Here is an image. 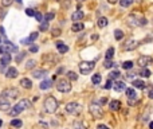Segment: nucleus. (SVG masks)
<instances>
[{
	"label": "nucleus",
	"instance_id": "nucleus-1",
	"mask_svg": "<svg viewBox=\"0 0 153 129\" xmlns=\"http://www.w3.org/2000/svg\"><path fill=\"white\" fill-rule=\"evenodd\" d=\"M28 108H31V101H28V100H22V101L18 102L12 109H10V116L15 117V116L20 114L23 110L28 109Z\"/></svg>",
	"mask_w": 153,
	"mask_h": 129
},
{
	"label": "nucleus",
	"instance_id": "nucleus-2",
	"mask_svg": "<svg viewBox=\"0 0 153 129\" xmlns=\"http://www.w3.org/2000/svg\"><path fill=\"white\" fill-rule=\"evenodd\" d=\"M56 109H58V101L55 100V97L50 96L44 100V110L47 113H55Z\"/></svg>",
	"mask_w": 153,
	"mask_h": 129
},
{
	"label": "nucleus",
	"instance_id": "nucleus-3",
	"mask_svg": "<svg viewBox=\"0 0 153 129\" xmlns=\"http://www.w3.org/2000/svg\"><path fill=\"white\" fill-rule=\"evenodd\" d=\"M94 67H95L94 61H91V62H89V61H83V62L79 63V71H81V74H83V75L90 74V71L94 70Z\"/></svg>",
	"mask_w": 153,
	"mask_h": 129
},
{
	"label": "nucleus",
	"instance_id": "nucleus-4",
	"mask_svg": "<svg viewBox=\"0 0 153 129\" xmlns=\"http://www.w3.org/2000/svg\"><path fill=\"white\" fill-rule=\"evenodd\" d=\"M89 110H90V113L93 114V117H95V118H101L102 114H103V112H102V106L99 105V104H97L95 101L90 104Z\"/></svg>",
	"mask_w": 153,
	"mask_h": 129
},
{
	"label": "nucleus",
	"instance_id": "nucleus-5",
	"mask_svg": "<svg viewBox=\"0 0 153 129\" xmlns=\"http://www.w3.org/2000/svg\"><path fill=\"white\" fill-rule=\"evenodd\" d=\"M56 89L61 93H69L71 90V83L67 79H59L58 82H56Z\"/></svg>",
	"mask_w": 153,
	"mask_h": 129
},
{
	"label": "nucleus",
	"instance_id": "nucleus-6",
	"mask_svg": "<svg viewBox=\"0 0 153 129\" xmlns=\"http://www.w3.org/2000/svg\"><path fill=\"white\" fill-rule=\"evenodd\" d=\"M81 110H82V108L78 102H69L66 105V112L69 114H79Z\"/></svg>",
	"mask_w": 153,
	"mask_h": 129
},
{
	"label": "nucleus",
	"instance_id": "nucleus-7",
	"mask_svg": "<svg viewBox=\"0 0 153 129\" xmlns=\"http://www.w3.org/2000/svg\"><path fill=\"white\" fill-rule=\"evenodd\" d=\"M1 96L5 98H11V100H14V98H18L19 97V90L15 89V87H10V89H5L1 91Z\"/></svg>",
	"mask_w": 153,
	"mask_h": 129
},
{
	"label": "nucleus",
	"instance_id": "nucleus-8",
	"mask_svg": "<svg viewBox=\"0 0 153 129\" xmlns=\"http://www.w3.org/2000/svg\"><path fill=\"white\" fill-rule=\"evenodd\" d=\"M152 62H153V58H152V57H149V55H142V57H140V58L137 59V63L141 67L149 66Z\"/></svg>",
	"mask_w": 153,
	"mask_h": 129
},
{
	"label": "nucleus",
	"instance_id": "nucleus-9",
	"mask_svg": "<svg viewBox=\"0 0 153 129\" xmlns=\"http://www.w3.org/2000/svg\"><path fill=\"white\" fill-rule=\"evenodd\" d=\"M10 109H11L10 100L1 96V97H0V110H1V112H8Z\"/></svg>",
	"mask_w": 153,
	"mask_h": 129
},
{
	"label": "nucleus",
	"instance_id": "nucleus-10",
	"mask_svg": "<svg viewBox=\"0 0 153 129\" xmlns=\"http://www.w3.org/2000/svg\"><path fill=\"white\" fill-rule=\"evenodd\" d=\"M137 46H138V43L136 42V40L129 39L125 44H124V46H122V50H124V51H132V50H134Z\"/></svg>",
	"mask_w": 153,
	"mask_h": 129
},
{
	"label": "nucleus",
	"instance_id": "nucleus-11",
	"mask_svg": "<svg viewBox=\"0 0 153 129\" xmlns=\"http://www.w3.org/2000/svg\"><path fill=\"white\" fill-rule=\"evenodd\" d=\"M12 61L11 54H3L1 58H0V63H1V67H7Z\"/></svg>",
	"mask_w": 153,
	"mask_h": 129
},
{
	"label": "nucleus",
	"instance_id": "nucleus-12",
	"mask_svg": "<svg viewBox=\"0 0 153 129\" xmlns=\"http://www.w3.org/2000/svg\"><path fill=\"white\" fill-rule=\"evenodd\" d=\"M120 108H121V102L118 101V100H113V101L109 102V109L110 110L117 112V110H120Z\"/></svg>",
	"mask_w": 153,
	"mask_h": 129
},
{
	"label": "nucleus",
	"instance_id": "nucleus-13",
	"mask_svg": "<svg viewBox=\"0 0 153 129\" xmlns=\"http://www.w3.org/2000/svg\"><path fill=\"white\" fill-rule=\"evenodd\" d=\"M55 46L58 47V50H59V53H61V54H65V53H67V51H69V47H67L63 42H61V40H58V42L55 43Z\"/></svg>",
	"mask_w": 153,
	"mask_h": 129
},
{
	"label": "nucleus",
	"instance_id": "nucleus-14",
	"mask_svg": "<svg viewBox=\"0 0 153 129\" xmlns=\"http://www.w3.org/2000/svg\"><path fill=\"white\" fill-rule=\"evenodd\" d=\"M113 89L116 91H122V90H126V85L125 82H122V81H117V82L113 85Z\"/></svg>",
	"mask_w": 153,
	"mask_h": 129
},
{
	"label": "nucleus",
	"instance_id": "nucleus-15",
	"mask_svg": "<svg viewBox=\"0 0 153 129\" xmlns=\"http://www.w3.org/2000/svg\"><path fill=\"white\" fill-rule=\"evenodd\" d=\"M44 75H47V71L46 70H42V69H40V70H34L32 71V77H34V78H43Z\"/></svg>",
	"mask_w": 153,
	"mask_h": 129
},
{
	"label": "nucleus",
	"instance_id": "nucleus-16",
	"mask_svg": "<svg viewBox=\"0 0 153 129\" xmlns=\"http://www.w3.org/2000/svg\"><path fill=\"white\" fill-rule=\"evenodd\" d=\"M128 24H129L130 27H137L138 26V19L134 15H129V18H128Z\"/></svg>",
	"mask_w": 153,
	"mask_h": 129
},
{
	"label": "nucleus",
	"instance_id": "nucleus-17",
	"mask_svg": "<svg viewBox=\"0 0 153 129\" xmlns=\"http://www.w3.org/2000/svg\"><path fill=\"white\" fill-rule=\"evenodd\" d=\"M20 86H23L24 89H31V87H32L31 79H28V78H22V79H20Z\"/></svg>",
	"mask_w": 153,
	"mask_h": 129
},
{
	"label": "nucleus",
	"instance_id": "nucleus-18",
	"mask_svg": "<svg viewBox=\"0 0 153 129\" xmlns=\"http://www.w3.org/2000/svg\"><path fill=\"white\" fill-rule=\"evenodd\" d=\"M71 19H73V22H79V20L83 19V12L82 11H75L73 15H71Z\"/></svg>",
	"mask_w": 153,
	"mask_h": 129
},
{
	"label": "nucleus",
	"instance_id": "nucleus-19",
	"mask_svg": "<svg viewBox=\"0 0 153 129\" xmlns=\"http://www.w3.org/2000/svg\"><path fill=\"white\" fill-rule=\"evenodd\" d=\"M5 75H7V78H16L18 77V70L15 67H10L7 70V73H5Z\"/></svg>",
	"mask_w": 153,
	"mask_h": 129
},
{
	"label": "nucleus",
	"instance_id": "nucleus-20",
	"mask_svg": "<svg viewBox=\"0 0 153 129\" xmlns=\"http://www.w3.org/2000/svg\"><path fill=\"white\" fill-rule=\"evenodd\" d=\"M83 27H85L83 23H81V22H74V24L71 26V30H73L74 32H79V31H82L83 30Z\"/></svg>",
	"mask_w": 153,
	"mask_h": 129
},
{
	"label": "nucleus",
	"instance_id": "nucleus-21",
	"mask_svg": "<svg viewBox=\"0 0 153 129\" xmlns=\"http://www.w3.org/2000/svg\"><path fill=\"white\" fill-rule=\"evenodd\" d=\"M51 85H52V81H50V79H44V81H42L39 85V87L42 90H47L51 87Z\"/></svg>",
	"mask_w": 153,
	"mask_h": 129
},
{
	"label": "nucleus",
	"instance_id": "nucleus-22",
	"mask_svg": "<svg viewBox=\"0 0 153 129\" xmlns=\"http://www.w3.org/2000/svg\"><path fill=\"white\" fill-rule=\"evenodd\" d=\"M132 85L134 86V87H137V89H145V82L144 81H141V79H134V81H132Z\"/></svg>",
	"mask_w": 153,
	"mask_h": 129
},
{
	"label": "nucleus",
	"instance_id": "nucleus-23",
	"mask_svg": "<svg viewBox=\"0 0 153 129\" xmlns=\"http://www.w3.org/2000/svg\"><path fill=\"white\" fill-rule=\"evenodd\" d=\"M102 81V75L101 74H94L91 77V82L94 83V85H99Z\"/></svg>",
	"mask_w": 153,
	"mask_h": 129
},
{
	"label": "nucleus",
	"instance_id": "nucleus-24",
	"mask_svg": "<svg viewBox=\"0 0 153 129\" xmlns=\"http://www.w3.org/2000/svg\"><path fill=\"white\" fill-rule=\"evenodd\" d=\"M126 97L132 100V98H136V90L133 87H129V89H126Z\"/></svg>",
	"mask_w": 153,
	"mask_h": 129
},
{
	"label": "nucleus",
	"instance_id": "nucleus-25",
	"mask_svg": "<svg viewBox=\"0 0 153 129\" xmlns=\"http://www.w3.org/2000/svg\"><path fill=\"white\" fill-rule=\"evenodd\" d=\"M122 69H125V70H130V69H133V62L132 61H125V62H122Z\"/></svg>",
	"mask_w": 153,
	"mask_h": 129
},
{
	"label": "nucleus",
	"instance_id": "nucleus-26",
	"mask_svg": "<svg viewBox=\"0 0 153 129\" xmlns=\"http://www.w3.org/2000/svg\"><path fill=\"white\" fill-rule=\"evenodd\" d=\"M98 27L99 28H103V27H106V26H107V19H106V18H99L98 19Z\"/></svg>",
	"mask_w": 153,
	"mask_h": 129
},
{
	"label": "nucleus",
	"instance_id": "nucleus-27",
	"mask_svg": "<svg viewBox=\"0 0 153 129\" xmlns=\"http://www.w3.org/2000/svg\"><path fill=\"white\" fill-rule=\"evenodd\" d=\"M113 66H117V65H116L112 59H106L105 63H103V67H105V69H112Z\"/></svg>",
	"mask_w": 153,
	"mask_h": 129
},
{
	"label": "nucleus",
	"instance_id": "nucleus-28",
	"mask_svg": "<svg viewBox=\"0 0 153 129\" xmlns=\"http://www.w3.org/2000/svg\"><path fill=\"white\" fill-rule=\"evenodd\" d=\"M105 57H106V59H112V58H113V57H114V48H113V47H109V48H107Z\"/></svg>",
	"mask_w": 153,
	"mask_h": 129
},
{
	"label": "nucleus",
	"instance_id": "nucleus-29",
	"mask_svg": "<svg viewBox=\"0 0 153 129\" xmlns=\"http://www.w3.org/2000/svg\"><path fill=\"white\" fill-rule=\"evenodd\" d=\"M36 65V62L34 61V59H30V61H27V63H26V69L27 70H31V69H34Z\"/></svg>",
	"mask_w": 153,
	"mask_h": 129
},
{
	"label": "nucleus",
	"instance_id": "nucleus-30",
	"mask_svg": "<svg viewBox=\"0 0 153 129\" xmlns=\"http://www.w3.org/2000/svg\"><path fill=\"white\" fill-rule=\"evenodd\" d=\"M114 38L117 40H121L122 38H124V32H122L121 30H116V31H114Z\"/></svg>",
	"mask_w": 153,
	"mask_h": 129
},
{
	"label": "nucleus",
	"instance_id": "nucleus-31",
	"mask_svg": "<svg viewBox=\"0 0 153 129\" xmlns=\"http://www.w3.org/2000/svg\"><path fill=\"white\" fill-rule=\"evenodd\" d=\"M73 125H74V129H87L86 126H85V124L81 121H74Z\"/></svg>",
	"mask_w": 153,
	"mask_h": 129
},
{
	"label": "nucleus",
	"instance_id": "nucleus-32",
	"mask_svg": "<svg viewBox=\"0 0 153 129\" xmlns=\"http://www.w3.org/2000/svg\"><path fill=\"white\" fill-rule=\"evenodd\" d=\"M118 77H120V71H117V70L112 71L109 74V79H112V81H113V79H117Z\"/></svg>",
	"mask_w": 153,
	"mask_h": 129
},
{
	"label": "nucleus",
	"instance_id": "nucleus-33",
	"mask_svg": "<svg viewBox=\"0 0 153 129\" xmlns=\"http://www.w3.org/2000/svg\"><path fill=\"white\" fill-rule=\"evenodd\" d=\"M11 125L15 126V128H20V126L23 125V122L20 121V120H18V118H15V120H12L11 121Z\"/></svg>",
	"mask_w": 153,
	"mask_h": 129
},
{
	"label": "nucleus",
	"instance_id": "nucleus-34",
	"mask_svg": "<svg viewBox=\"0 0 153 129\" xmlns=\"http://www.w3.org/2000/svg\"><path fill=\"white\" fill-rule=\"evenodd\" d=\"M133 3V0H120V5L121 7H129Z\"/></svg>",
	"mask_w": 153,
	"mask_h": 129
},
{
	"label": "nucleus",
	"instance_id": "nucleus-35",
	"mask_svg": "<svg viewBox=\"0 0 153 129\" xmlns=\"http://www.w3.org/2000/svg\"><path fill=\"white\" fill-rule=\"evenodd\" d=\"M39 30H40V31H47V30H48V22H46V20L42 22L40 26H39Z\"/></svg>",
	"mask_w": 153,
	"mask_h": 129
},
{
	"label": "nucleus",
	"instance_id": "nucleus-36",
	"mask_svg": "<svg viewBox=\"0 0 153 129\" xmlns=\"http://www.w3.org/2000/svg\"><path fill=\"white\" fill-rule=\"evenodd\" d=\"M67 77H69L71 81H77V79H78V75L75 74L74 71H69V73H67Z\"/></svg>",
	"mask_w": 153,
	"mask_h": 129
},
{
	"label": "nucleus",
	"instance_id": "nucleus-37",
	"mask_svg": "<svg viewBox=\"0 0 153 129\" xmlns=\"http://www.w3.org/2000/svg\"><path fill=\"white\" fill-rule=\"evenodd\" d=\"M54 18H55L54 12H48V14H46V16H44V20H46V22H50V20H52Z\"/></svg>",
	"mask_w": 153,
	"mask_h": 129
},
{
	"label": "nucleus",
	"instance_id": "nucleus-38",
	"mask_svg": "<svg viewBox=\"0 0 153 129\" xmlns=\"http://www.w3.org/2000/svg\"><path fill=\"white\" fill-rule=\"evenodd\" d=\"M141 75L144 77V78H149V77H150V71L148 70V69H145V67H144V69H142V71H141Z\"/></svg>",
	"mask_w": 153,
	"mask_h": 129
},
{
	"label": "nucleus",
	"instance_id": "nucleus-39",
	"mask_svg": "<svg viewBox=\"0 0 153 129\" xmlns=\"http://www.w3.org/2000/svg\"><path fill=\"white\" fill-rule=\"evenodd\" d=\"M24 57H26V53H20V54H18V57H16L15 61L19 63V62H22V61L24 59Z\"/></svg>",
	"mask_w": 153,
	"mask_h": 129
},
{
	"label": "nucleus",
	"instance_id": "nucleus-40",
	"mask_svg": "<svg viewBox=\"0 0 153 129\" xmlns=\"http://www.w3.org/2000/svg\"><path fill=\"white\" fill-rule=\"evenodd\" d=\"M12 1H14V0H1V5H3V7H8V5L12 4Z\"/></svg>",
	"mask_w": 153,
	"mask_h": 129
},
{
	"label": "nucleus",
	"instance_id": "nucleus-41",
	"mask_svg": "<svg viewBox=\"0 0 153 129\" xmlns=\"http://www.w3.org/2000/svg\"><path fill=\"white\" fill-rule=\"evenodd\" d=\"M146 23H148V20L145 18H140L138 19V26H146Z\"/></svg>",
	"mask_w": 153,
	"mask_h": 129
},
{
	"label": "nucleus",
	"instance_id": "nucleus-42",
	"mask_svg": "<svg viewBox=\"0 0 153 129\" xmlns=\"http://www.w3.org/2000/svg\"><path fill=\"white\" fill-rule=\"evenodd\" d=\"M35 18H36V20H38V22H40V23H42V20H43L44 16L42 15L40 12H35Z\"/></svg>",
	"mask_w": 153,
	"mask_h": 129
},
{
	"label": "nucleus",
	"instance_id": "nucleus-43",
	"mask_svg": "<svg viewBox=\"0 0 153 129\" xmlns=\"http://www.w3.org/2000/svg\"><path fill=\"white\" fill-rule=\"evenodd\" d=\"M38 36H39V34H38V32H32V34L28 36V38H30V40H31V42H34V40H35Z\"/></svg>",
	"mask_w": 153,
	"mask_h": 129
},
{
	"label": "nucleus",
	"instance_id": "nucleus-44",
	"mask_svg": "<svg viewBox=\"0 0 153 129\" xmlns=\"http://www.w3.org/2000/svg\"><path fill=\"white\" fill-rule=\"evenodd\" d=\"M26 14H27L28 16H35V11H34L32 8H27V10H26Z\"/></svg>",
	"mask_w": 153,
	"mask_h": 129
},
{
	"label": "nucleus",
	"instance_id": "nucleus-45",
	"mask_svg": "<svg viewBox=\"0 0 153 129\" xmlns=\"http://www.w3.org/2000/svg\"><path fill=\"white\" fill-rule=\"evenodd\" d=\"M61 35V30L59 28H54L52 30V36H59Z\"/></svg>",
	"mask_w": 153,
	"mask_h": 129
},
{
	"label": "nucleus",
	"instance_id": "nucleus-46",
	"mask_svg": "<svg viewBox=\"0 0 153 129\" xmlns=\"http://www.w3.org/2000/svg\"><path fill=\"white\" fill-rule=\"evenodd\" d=\"M38 50H39V47H38V46H35V44L30 47V51H31V53H38Z\"/></svg>",
	"mask_w": 153,
	"mask_h": 129
},
{
	"label": "nucleus",
	"instance_id": "nucleus-47",
	"mask_svg": "<svg viewBox=\"0 0 153 129\" xmlns=\"http://www.w3.org/2000/svg\"><path fill=\"white\" fill-rule=\"evenodd\" d=\"M110 87H113V82H112V79H109L105 85V89H110Z\"/></svg>",
	"mask_w": 153,
	"mask_h": 129
},
{
	"label": "nucleus",
	"instance_id": "nucleus-48",
	"mask_svg": "<svg viewBox=\"0 0 153 129\" xmlns=\"http://www.w3.org/2000/svg\"><path fill=\"white\" fill-rule=\"evenodd\" d=\"M31 40H30V38H27V39H23L22 40V44H31Z\"/></svg>",
	"mask_w": 153,
	"mask_h": 129
},
{
	"label": "nucleus",
	"instance_id": "nucleus-49",
	"mask_svg": "<svg viewBox=\"0 0 153 129\" xmlns=\"http://www.w3.org/2000/svg\"><path fill=\"white\" fill-rule=\"evenodd\" d=\"M4 16H5V11H3V10L0 8V19H1V18H4Z\"/></svg>",
	"mask_w": 153,
	"mask_h": 129
},
{
	"label": "nucleus",
	"instance_id": "nucleus-50",
	"mask_svg": "<svg viewBox=\"0 0 153 129\" xmlns=\"http://www.w3.org/2000/svg\"><path fill=\"white\" fill-rule=\"evenodd\" d=\"M126 77H128V78H129V79H133V77H134V73H133V74H132V73H128V74H126Z\"/></svg>",
	"mask_w": 153,
	"mask_h": 129
},
{
	"label": "nucleus",
	"instance_id": "nucleus-51",
	"mask_svg": "<svg viewBox=\"0 0 153 129\" xmlns=\"http://www.w3.org/2000/svg\"><path fill=\"white\" fill-rule=\"evenodd\" d=\"M97 129H109V128H107L106 125H98V128H97Z\"/></svg>",
	"mask_w": 153,
	"mask_h": 129
},
{
	"label": "nucleus",
	"instance_id": "nucleus-52",
	"mask_svg": "<svg viewBox=\"0 0 153 129\" xmlns=\"http://www.w3.org/2000/svg\"><path fill=\"white\" fill-rule=\"evenodd\" d=\"M148 96H149V98H150V100H153V89L149 91V94H148Z\"/></svg>",
	"mask_w": 153,
	"mask_h": 129
},
{
	"label": "nucleus",
	"instance_id": "nucleus-53",
	"mask_svg": "<svg viewBox=\"0 0 153 129\" xmlns=\"http://www.w3.org/2000/svg\"><path fill=\"white\" fill-rule=\"evenodd\" d=\"M107 1H109L110 4H116L117 1H120V0H107Z\"/></svg>",
	"mask_w": 153,
	"mask_h": 129
},
{
	"label": "nucleus",
	"instance_id": "nucleus-54",
	"mask_svg": "<svg viewBox=\"0 0 153 129\" xmlns=\"http://www.w3.org/2000/svg\"><path fill=\"white\" fill-rule=\"evenodd\" d=\"M0 34H1V35H5V32H4V28L3 27H0Z\"/></svg>",
	"mask_w": 153,
	"mask_h": 129
},
{
	"label": "nucleus",
	"instance_id": "nucleus-55",
	"mask_svg": "<svg viewBox=\"0 0 153 129\" xmlns=\"http://www.w3.org/2000/svg\"><path fill=\"white\" fill-rule=\"evenodd\" d=\"M149 129H153V121L149 124Z\"/></svg>",
	"mask_w": 153,
	"mask_h": 129
},
{
	"label": "nucleus",
	"instance_id": "nucleus-56",
	"mask_svg": "<svg viewBox=\"0 0 153 129\" xmlns=\"http://www.w3.org/2000/svg\"><path fill=\"white\" fill-rule=\"evenodd\" d=\"M15 1H18V3H20V4L23 3V0H15Z\"/></svg>",
	"mask_w": 153,
	"mask_h": 129
},
{
	"label": "nucleus",
	"instance_id": "nucleus-57",
	"mask_svg": "<svg viewBox=\"0 0 153 129\" xmlns=\"http://www.w3.org/2000/svg\"><path fill=\"white\" fill-rule=\"evenodd\" d=\"M1 125H3V121H1V120H0V126H1Z\"/></svg>",
	"mask_w": 153,
	"mask_h": 129
},
{
	"label": "nucleus",
	"instance_id": "nucleus-58",
	"mask_svg": "<svg viewBox=\"0 0 153 129\" xmlns=\"http://www.w3.org/2000/svg\"><path fill=\"white\" fill-rule=\"evenodd\" d=\"M0 46H1V38H0Z\"/></svg>",
	"mask_w": 153,
	"mask_h": 129
},
{
	"label": "nucleus",
	"instance_id": "nucleus-59",
	"mask_svg": "<svg viewBox=\"0 0 153 129\" xmlns=\"http://www.w3.org/2000/svg\"><path fill=\"white\" fill-rule=\"evenodd\" d=\"M79 1H85V0H79Z\"/></svg>",
	"mask_w": 153,
	"mask_h": 129
},
{
	"label": "nucleus",
	"instance_id": "nucleus-60",
	"mask_svg": "<svg viewBox=\"0 0 153 129\" xmlns=\"http://www.w3.org/2000/svg\"><path fill=\"white\" fill-rule=\"evenodd\" d=\"M152 23H153V22H152Z\"/></svg>",
	"mask_w": 153,
	"mask_h": 129
}]
</instances>
